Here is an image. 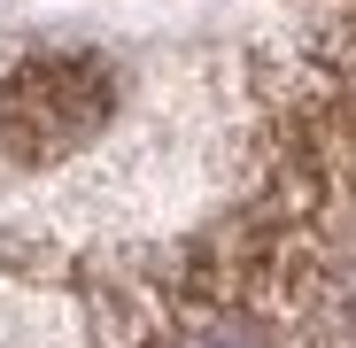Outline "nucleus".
I'll use <instances>...</instances> for the list:
<instances>
[{"mask_svg":"<svg viewBox=\"0 0 356 348\" xmlns=\"http://www.w3.org/2000/svg\"><path fill=\"white\" fill-rule=\"evenodd\" d=\"M116 108V78L93 54H31L0 78V147L16 163L78 155Z\"/></svg>","mask_w":356,"mask_h":348,"instance_id":"obj_1","label":"nucleus"}]
</instances>
